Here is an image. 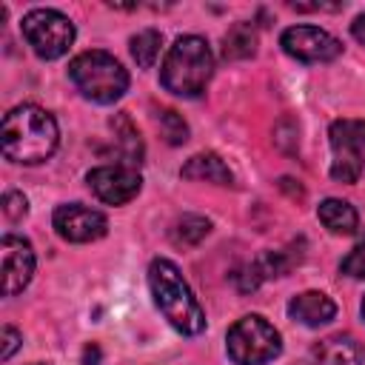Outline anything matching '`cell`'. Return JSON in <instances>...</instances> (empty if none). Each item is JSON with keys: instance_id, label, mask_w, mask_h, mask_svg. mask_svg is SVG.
Returning a JSON list of instances; mask_svg holds the SVG:
<instances>
[{"instance_id": "cell-4", "label": "cell", "mask_w": 365, "mask_h": 365, "mask_svg": "<svg viewBox=\"0 0 365 365\" xmlns=\"http://www.w3.org/2000/svg\"><path fill=\"white\" fill-rule=\"evenodd\" d=\"M68 77L91 103H114L128 88V71L108 51H83L68 63Z\"/></svg>"}, {"instance_id": "cell-2", "label": "cell", "mask_w": 365, "mask_h": 365, "mask_svg": "<svg viewBox=\"0 0 365 365\" xmlns=\"http://www.w3.org/2000/svg\"><path fill=\"white\" fill-rule=\"evenodd\" d=\"M148 285H151L160 314L168 319L171 328H177L185 336H194L205 328V314H202L197 297L191 294L188 282L182 279L180 268L171 259L160 257L148 265Z\"/></svg>"}, {"instance_id": "cell-24", "label": "cell", "mask_w": 365, "mask_h": 365, "mask_svg": "<svg viewBox=\"0 0 365 365\" xmlns=\"http://www.w3.org/2000/svg\"><path fill=\"white\" fill-rule=\"evenodd\" d=\"M362 317H365V299H362Z\"/></svg>"}, {"instance_id": "cell-23", "label": "cell", "mask_w": 365, "mask_h": 365, "mask_svg": "<svg viewBox=\"0 0 365 365\" xmlns=\"http://www.w3.org/2000/svg\"><path fill=\"white\" fill-rule=\"evenodd\" d=\"M351 34H354V37H356V40L365 46V11H362V14H359V17L351 23Z\"/></svg>"}, {"instance_id": "cell-3", "label": "cell", "mask_w": 365, "mask_h": 365, "mask_svg": "<svg viewBox=\"0 0 365 365\" xmlns=\"http://www.w3.org/2000/svg\"><path fill=\"white\" fill-rule=\"evenodd\" d=\"M214 71V54L197 34L177 37L160 66V83L177 97H197L208 86Z\"/></svg>"}, {"instance_id": "cell-17", "label": "cell", "mask_w": 365, "mask_h": 365, "mask_svg": "<svg viewBox=\"0 0 365 365\" xmlns=\"http://www.w3.org/2000/svg\"><path fill=\"white\" fill-rule=\"evenodd\" d=\"M208 231H211V222H208L205 217L185 214L182 220L174 222V228H171V240H174L177 245H182V248H188V245H197L200 240H205Z\"/></svg>"}, {"instance_id": "cell-20", "label": "cell", "mask_w": 365, "mask_h": 365, "mask_svg": "<svg viewBox=\"0 0 365 365\" xmlns=\"http://www.w3.org/2000/svg\"><path fill=\"white\" fill-rule=\"evenodd\" d=\"M342 274L354 277V279H365V237L348 251V257L342 259Z\"/></svg>"}, {"instance_id": "cell-18", "label": "cell", "mask_w": 365, "mask_h": 365, "mask_svg": "<svg viewBox=\"0 0 365 365\" xmlns=\"http://www.w3.org/2000/svg\"><path fill=\"white\" fill-rule=\"evenodd\" d=\"M257 46V34L251 29V23H237L228 34H225V57H248L254 54Z\"/></svg>"}, {"instance_id": "cell-5", "label": "cell", "mask_w": 365, "mask_h": 365, "mask_svg": "<svg viewBox=\"0 0 365 365\" xmlns=\"http://www.w3.org/2000/svg\"><path fill=\"white\" fill-rule=\"evenodd\" d=\"M225 348L237 365H265L279 356L282 339L268 319H262L259 314H248L231 325Z\"/></svg>"}, {"instance_id": "cell-12", "label": "cell", "mask_w": 365, "mask_h": 365, "mask_svg": "<svg viewBox=\"0 0 365 365\" xmlns=\"http://www.w3.org/2000/svg\"><path fill=\"white\" fill-rule=\"evenodd\" d=\"M311 365H365V348L354 336H328L311 348Z\"/></svg>"}, {"instance_id": "cell-1", "label": "cell", "mask_w": 365, "mask_h": 365, "mask_svg": "<svg viewBox=\"0 0 365 365\" xmlns=\"http://www.w3.org/2000/svg\"><path fill=\"white\" fill-rule=\"evenodd\" d=\"M0 140H3L6 160L23 163V165H37L54 154L60 131H57L54 117L46 108H40L34 103H23L3 117Z\"/></svg>"}, {"instance_id": "cell-16", "label": "cell", "mask_w": 365, "mask_h": 365, "mask_svg": "<svg viewBox=\"0 0 365 365\" xmlns=\"http://www.w3.org/2000/svg\"><path fill=\"white\" fill-rule=\"evenodd\" d=\"M160 46H163L160 31H154V29H143V31H137V34L131 37V57L137 60L140 68H151L154 60L160 57Z\"/></svg>"}, {"instance_id": "cell-22", "label": "cell", "mask_w": 365, "mask_h": 365, "mask_svg": "<svg viewBox=\"0 0 365 365\" xmlns=\"http://www.w3.org/2000/svg\"><path fill=\"white\" fill-rule=\"evenodd\" d=\"M0 339H3V348H0V359L3 362H9L11 359V354L17 351V345H20V334L11 328V325H3V334H0Z\"/></svg>"}, {"instance_id": "cell-21", "label": "cell", "mask_w": 365, "mask_h": 365, "mask_svg": "<svg viewBox=\"0 0 365 365\" xmlns=\"http://www.w3.org/2000/svg\"><path fill=\"white\" fill-rule=\"evenodd\" d=\"M26 211H29V205H26V197L23 194H17V191H6V197H3V214L9 217V220H23L26 217Z\"/></svg>"}, {"instance_id": "cell-7", "label": "cell", "mask_w": 365, "mask_h": 365, "mask_svg": "<svg viewBox=\"0 0 365 365\" xmlns=\"http://www.w3.org/2000/svg\"><path fill=\"white\" fill-rule=\"evenodd\" d=\"M331 177L339 182H356L365 174V120L331 123Z\"/></svg>"}, {"instance_id": "cell-13", "label": "cell", "mask_w": 365, "mask_h": 365, "mask_svg": "<svg viewBox=\"0 0 365 365\" xmlns=\"http://www.w3.org/2000/svg\"><path fill=\"white\" fill-rule=\"evenodd\" d=\"M288 314H291L297 322L308 325V328H319V325H325V322L334 319L336 305H334V299H331L328 294H322V291H302V294H297V297L288 302Z\"/></svg>"}, {"instance_id": "cell-6", "label": "cell", "mask_w": 365, "mask_h": 365, "mask_svg": "<svg viewBox=\"0 0 365 365\" xmlns=\"http://www.w3.org/2000/svg\"><path fill=\"white\" fill-rule=\"evenodd\" d=\"M20 29L31 51L43 60L63 57L74 43V23L54 9H31L23 17Z\"/></svg>"}, {"instance_id": "cell-19", "label": "cell", "mask_w": 365, "mask_h": 365, "mask_svg": "<svg viewBox=\"0 0 365 365\" xmlns=\"http://www.w3.org/2000/svg\"><path fill=\"white\" fill-rule=\"evenodd\" d=\"M160 131H163V137H165L171 145H180V143L188 140V125H185V120H182L174 108H165V111L160 114Z\"/></svg>"}, {"instance_id": "cell-10", "label": "cell", "mask_w": 365, "mask_h": 365, "mask_svg": "<svg viewBox=\"0 0 365 365\" xmlns=\"http://www.w3.org/2000/svg\"><path fill=\"white\" fill-rule=\"evenodd\" d=\"M54 231L66 242H94L108 231V220L83 202H66L54 211Z\"/></svg>"}, {"instance_id": "cell-15", "label": "cell", "mask_w": 365, "mask_h": 365, "mask_svg": "<svg viewBox=\"0 0 365 365\" xmlns=\"http://www.w3.org/2000/svg\"><path fill=\"white\" fill-rule=\"evenodd\" d=\"M185 180H205V182H217V185H231L234 182V177H231V171H228V165L217 157V154H194L185 165H182V171H180Z\"/></svg>"}, {"instance_id": "cell-8", "label": "cell", "mask_w": 365, "mask_h": 365, "mask_svg": "<svg viewBox=\"0 0 365 365\" xmlns=\"http://www.w3.org/2000/svg\"><path fill=\"white\" fill-rule=\"evenodd\" d=\"M279 46L288 57L299 63H328L342 51V43L317 26H291L282 31Z\"/></svg>"}, {"instance_id": "cell-9", "label": "cell", "mask_w": 365, "mask_h": 365, "mask_svg": "<svg viewBox=\"0 0 365 365\" xmlns=\"http://www.w3.org/2000/svg\"><path fill=\"white\" fill-rule=\"evenodd\" d=\"M88 188L94 191L97 200L108 202V205H123L128 200H134L140 194V174L134 165H100L88 171Z\"/></svg>"}, {"instance_id": "cell-11", "label": "cell", "mask_w": 365, "mask_h": 365, "mask_svg": "<svg viewBox=\"0 0 365 365\" xmlns=\"http://www.w3.org/2000/svg\"><path fill=\"white\" fill-rule=\"evenodd\" d=\"M0 257H3V294L14 297L29 285V279L34 274L31 242L17 234H6L0 242Z\"/></svg>"}, {"instance_id": "cell-14", "label": "cell", "mask_w": 365, "mask_h": 365, "mask_svg": "<svg viewBox=\"0 0 365 365\" xmlns=\"http://www.w3.org/2000/svg\"><path fill=\"white\" fill-rule=\"evenodd\" d=\"M319 214V222L331 231V234H354L356 225H359V217H356V208L345 200H336V197H328L319 202L317 208Z\"/></svg>"}]
</instances>
